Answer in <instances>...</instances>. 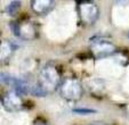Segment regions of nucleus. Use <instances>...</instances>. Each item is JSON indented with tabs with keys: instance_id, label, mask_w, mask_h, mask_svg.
<instances>
[{
	"instance_id": "f257e3e1",
	"label": "nucleus",
	"mask_w": 129,
	"mask_h": 125,
	"mask_svg": "<svg viewBox=\"0 0 129 125\" xmlns=\"http://www.w3.org/2000/svg\"><path fill=\"white\" fill-rule=\"evenodd\" d=\"M61 82V74L55 66L46 65L40 70L38 75V85L46 93L58 89Z\"/></svg>"
},
{
	"instance_id": "f03ea898",
	"label": "nucleus",
	"mask_w": 129,
	"mask_h": 125,
	"mask_svg": "<svg viewBox=\"0 0 129 125\" xmlns=\"http://www.w3.org/2000/svg\"><path fill=\"white\" fill-rule=\"evenodd\" d=\"M57 91L62 98L65 99L66 101H71V102H76V101L80 100L83 94V89L80 81H78L74 77L64 79L61 82Z\"/></svg>"
},
{
	"instance_id": "7ed1b4c3",
	"label": "nucleus",
	"mask_w": 129,
	"mask_h": 125,
	"mask_svg": "<svg viewBox=\"0 0 129 125\" xmlns=\"http://www.w3.org/2000/svg\"><path fill=\"white\" fill-rule=\"evenodd\" d=\"M80 21L85 25H93L97 21L100 9L94 1H77Z\"/></svg>"
},
{
	"instance_id": "20e7f679",
	"label": "nucleus",
	"mask_w": 129,
	"mask_h": 125,
	"mask_svg": "<svg viewBox=\"0 0 129 125\" xmlns=\"http://www.w3.org/2000/svg\"><path fill=\"white\" fill-rule=\"evenodd\" d=\"M3 107L9 113H16L23 109V100L18 93L15 91L6 92L1 99Z\"/></svg>"
},
{
	"instance_id": "39448f33",
	"label": "nucleus",
	"mask_w": 129,
	"mask_h": 125,
	"mask_svg": "<svg viewBox=\"0 0 129 125\" xmlns=\"http://www.w3.org/2000/svg\"><path fill=\"white\" fill-rule=\"evenodd\" d=\"M91 53L95 58H103L115 52V46L109 41L97 40L90 46Z\"/></svg>"
},
{
	"instance_id": "423d86ee",
	"label": "nucleus",
	"mask_w": 129,
	"mask_h": 125,
	"mask_svg": "<svg viewBox=\"0 0 129 125\" xmlns=\"http://www.w3.org/2000/svg\"><path fill=\"white\" fill-rule=\"evenodd\" d=\"M56 1L54 0H33L31 1V8L37 15H46L55 7Z\"/></svg>"
},
{
	"instance_id": "0eeeda50",
	"label": "nucleus",
	"mask_w": 129,
	"mask_h": 125,
	"mask_svg": "<svg viewBox=\"0 0 129 125\" xmlns=\"http://www.w3.org/2000/svg\"><path fill=\"white\" fill-rule=\"evenodd\" d=\"M20 36L25 40H31L36 36V30L31 23L20 24Z\"/></svg>"
},
{
	"instance_id": "6e6552de",
	"label": "nucleus",
	"mask_w": 129,
	"mask_h": 125,
	"mask_svg": "<svg viewBox=\"0 0 129 125\" xmlns=\"http://www.w3.org/2000/svg\"><path fill=\"white\" fill-rule=\"evenodd\" d=\"M13 87H14V89H15V92L18 93L20 96H22V94H27V92L30 91V88H29V85H27V83L25 81H23V80L16 79Z\"/></svg>"
},
{
	"instance_id": "1a4fd4ad",
	"label": "nucleus",
	"mask_w": 129,
	"mask_h": 125,
	"mask_svg": "<svg viewBox=\"0 0 129 125\" xmlns=\"http://www.w3.org/2000/svg\"><path fill=\"white\" fill-rule=\"evenodd\" d=\"M13 51V46L9 42H3L1 43V60L8 58V56L12 53Z\"/></svg>"
},
{
	"instance_id": "9d476101",
	"label": "nucleus",
	"mask_w": 129,
	"mask_h": 125,
	"mask_svg": "<svg viewBox=\"0 0 129 125\" xmlns=\"http://www.w3.org/2000/svg\"><path fill=\"white\" fill-rule=\"evenodd\" d=\"M21 7V1H12L7 7V13L10 16H15Z\"/></svg>"
},
{
	"instance_id": "9b49d317",
	"label": "nucleus",
	"mask_w": 129,
	"mask_h": 125,
	"mask_svg": "<svg viewBox=\"0 0 129 125\" xmlns=\"http://www.w3.org/2000/svg\"><path fill=\"white\" fill-rule=\"evenodd\" d=\"M72 111L74 114H81V115H88V114H95L97 113V110L95 109H89V108H74L72 109Z\"/></svg>"
},
{
	"instance_id": "f8f14e48",
	"label": "nucleus",
	"mask_w": 129,
	"mask_h": 125,
	"mask_svg": "<svg viewBox=\"0 0 129 125\" xmlns=\"http://www.w3.org/2000/svg\"><path fill=\"white\" fill-rule=\"evenodd\" d=\"M10 29H12V32L14 35L20 36V23L12 22L10 23Z\"/></svg>"
},
{
	"instance_id": "ddd939ff",
	"label": "nucleus",
	"mask_w": 129,
	"mask_h": 125,
	"mask_svg": "<svg viewBox=\"0 0 129 125\" xmlns=\"http://www.w3.org/2000/svg\"><path fill=\"white\" fill-rule=\"evenodd\" d=\"M33 125H48V124H47L45 120H42V119H37V120H34Z\"/></svg>"
},
{
	"instance_id": "4468645a",
	"label": "nucleus",
	"mask_w": 129,
	"mask_h": 125,
	"mask_svg": "<svg viewBox=\"0 0 129 125\" xmlns=\"http://www.w3.org/2000/svg\"><path fill=\"white\" fill-rule=\"evenodd\" d=\"M89 125H106L104 123H101V122H97V123H93V124H89Z\"/></svg>"
}]
</instances>
